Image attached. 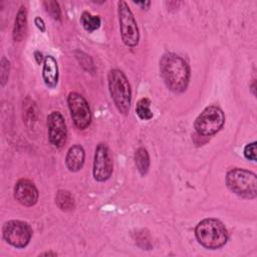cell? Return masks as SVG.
<instances>
[{
    "mask_svg": "<svg viewBox=\"0 0 257 257\" xmlns=\"http://www.w3.org/2000/svg\"><path fill=\"white\" fill-rule=\"evenodd\" d=\"M160 71L167 87L174 92H183L189 83L190 68L187 62L175 53H167L160 60Z\"/></svg>",
    "mask_w": 257,
    "mask_h": 257,
    "instance_id": "obj_1",
    "label": "cell"
},
{
    "mask_svg": "<svg viewBox=\"0 0 257 257\" xmlns=\"http://www.w3.org/2000/svg\"><path fill=\"white\" fill-rule=\"evenodd\" d=\"M196 237L200 244L209 249H217L226 244L228 240L227 229L217 219H205L195 229Z\"/></svg>",
    "mask_w": 257,
    "mask_h": 257,
    "instance_id": "obj_2",
    "label": "cell"
},
{
    "mask_svg": "<svg viewBox=\"0 0 257 257\" xmlns=\"http://www.w3.org/2000/svg\"><path fill=\"white\" fill-rule=\"evenodd\" d=\"M108 87L117 110L121 114L126 115L131 107L132 91L130 83L122 71L118 69H112L109 71Z\"/></svg>",
    "mask_w": 257,
    "mask_h": 257,
    "instance_id": "obj_3",
    "label": "cell"
},
{
    "mask_svg": "<svg viewBox=\"0 0 257 257\" xmlns=\"http://www.w3.org/2000/svg\"><path fill=\"white\" fill-rule=\"evenodd\" d=\"M228 188L236 195L245 199L257 196V177L254 173L244 169H233L226 177Z\"/></svg>",
    "mask_w": 257,
    "mask_h": 257,
    "instance_id": "obj_4",
    "label": "cell"
},
{
    "mask_svg": "<svg viewBox=\"0 0 257 257\" xmlns=\"http://www.w3.org/2000/svg\"><path fill=\"white\" fill-rule=\"evenodd\" d=\"M225 115L221 108L215 105L206 107L195 120V128L202 136L216 134L223 126Z\"/></svg>",
    "mask_w": 257,
    "mask_h": 257,
    "instance_id": "obj_5",
    "label": "cell"
},
{
    "mask_svg": "<svg viewBox=\"0 0 257 257\" xmlns=\"http://www.w3.org/2000/svg\"><path fill=\"white\" fill-rule=\"evenodd\" d=\"M118 21L119 29L123 43L126 46L134 47L139 43V29L134 15L124 1H118Z\"/></svg>",
    "mask_w": 257,
    "mask_h": 257,
    "instance_id": "obj_6",
    "label": "cell"
},
{
    "mask_svg": "<svg viewBox=\"0 0 257 257\" xmlns=\"http://www.w3.org/2000/svg\"><path fill=\"white\" fill-rule=\"evenodd\" d=\"M2 233L3 238L10 245L16 248H23L29 243L32 230L27 223L18 220H12L4 224Z\"/></svg>",
    "mask_w": 257,
    "mask_h": 257,
    "instance_id": "obj_7",
    "label": "cell"
},
{
    "mask_svg": "<svg viewBox=\"0 0 257 257\" xmlns=\"http://www.w3.org/2000/svg\"><path fill=\"white\" fill-rule=\"evenodd\" d=\"M67 103L75 126L79 130L87 127L91 121V113L83 96L76 92H70L67 97Z\"/></svg>",
    "mask_w": 257,
    "mask_h": 257,
    "instance_id": "obj_8",
    "label": "cell"
},
{
    "mask_svg": "<svg viewBox=\"0 0 257 257\" xmlns=\"http://www.w3.org/2000/svg\"><path fill=\"white\" fill-rule=\"evenodd\" d=\"M112 173V159L108 148L99 144L95 149L93 161V177L98 182L109 179Z\"/></svg>",
    "mask_w": 257,
    "mask_h": 257,
    "instance_id": "obj_9",
    "label": "cell"
},
{
    "mask_svg": "<svg viewBox=\"0 0 257 257\" xmlns=\"http://www.w3.org/2000/svg\"><path fill=\"white\" fill-rule=\"evenodd\" d=\"M47 126L50 143L56 148L63 147L67 138V130L62 114L59 111L50 112L47 116Z\"/></svg>",
    "mask_w": 257,
    "mask_h": 257,
    "instance_id": "obj_10",
    "label": "cell"
},
{
    "mask_svg": "<svg viewBox=\"0 0 257 257\" xmlns=\"http://www.w3.org/2000/svg\"><path fill=\"white\" fill-rule=\"evenodd\" d=\"M14 197L23 206L31 207L37 202L38 191L31 181L21 179L15 185Z\"/></svg>",
    "mask_w": 257,
    "mask_h": 257,
    "instance_id": "obj_11",
    "label": "cell"
},
{
    "mask_svg": "<svg viewBox=\"0 0 257 257\" xmlns=\"http://www.w3.org/2000/svg\"><path fill=\"white\" fill-rule=\"evenodd\" d=\"M42 77L48 87H55L58 81V66L56 60L48 55L44 59Z\"/></svg>",
    "mask_w": 257,
    "mask_h": 257,
    "instance_id": "obj_12",
    "label": "cell"
},
{
    "mask_svg": "<svg viewBox=\"0 0 257 257\" xmlns=\"http://www.w3.org/2000/svg\"><path fill=\"white\" fill-rule=\"evenodd\" d=\"M84 163V150L81 146H72L66 155L65 164L69 171L77 172L79 171Z\"/></svg>",
    "mask_w": 257,
    "mask_h": 257,
    "instance_id": "obj_13",
    "label": "cell"
},
{
    "mask_svg": "<svg viewBox=\"0 0 257 257\" xmlns=\"http://www.w3.org/2000/svg\"><path fill=\"white\" fill-rule=\"evenodd\" d=\"M27 28V11L24 6H21L17 12L14 29L13 38L15 41H21L25 35Z\"/></svg>",
    "mask_w": 257,
    "mask_h": 257,
    "instance_id": "obj_14",
    "label": "cell"
},
{
    "mask_svg": "<svg viewBox=\"0 0 257 257\" xmlns=\"http://www.w3.org/2000/svg\"><path fill=\"white\" fill-rule=\"evenodd\" d=\"M55 203L62 211H70L74 208V199L72 195L65 190H59L56 193Z\"/></svg>",
    "mask_w": 257,
    "mask_h": 257,
    "instance_id": "obj_15",
    "label": "cell"
},
{
    "mask_svg": "<svg viewBox=\"0 0 257 257\" xmlns=\"http://www.w3.org/2000/svg\"><path fill=\"white\" fill-rule=\"evenodd\" d=\"M135 162L137 169L139 170L141 175H146L150 167V158L147 150H145L144 148L138 149L135 154Z\"/></svg>",
    "mask_w": 257,
    "mask_h": 257,
    "instance_id": "obj_16",
    "label": "cell"
},
{
    "mask_svg": "<svg viewBox=\"0 0 257 257\" xmlns=\"http://www.w3.org/2000/svg\"><path fill=\"white\" fill-rule=\"evenodd\" d=\"M80 22L83 26V28L88 31L92 32L99 28L100 26V18L95 15H91L88 12H83L80 17Z\"/></svg>",
    "mask_w": 257,
    "mask_h": 257,
    "instance_id": "obj_17",
    "label": "cell"
},
{
    "mask_svg": "<svg viewBox=\"0 0 257 257\" xmlns=\"http://www.w3.org/2000/svg\"><path fill=\"white\" fill-rule=\"evenodd\" d=\"M151 106V100L147 97L141 98L136 105V112L139 115V117L143 120H148L153 117V112L150 108Z\"/></svg>",
    "mask_w": 257,
    "mask_h": 257,
    "instance_id": "obj_18",
    "label": "cell"
},
{
    "mask_svg": "<svg viewBox=\"0 0 257 257\" xmlns=\"http://www.w3.org/2000/svg\"><path fill=\"white\" fill-rule=\"evenodd\" d=\"M43 5L45 7L46 12L55 20H60V8L59 5L56 1H52V0H48V1H44Z\"/></svg>",
    "mask_w": 257,
    "mask_h": 257,
    "instance_id": "obj_19",
    "label": "cell"
},
{
    "mask_svg": "<svg viewBox=\"0 0 257 257\" xmlns=\"http://www.w3.org/2000/svg\"><path fill=\"white\" fill-rule=\"evenodd\" d=\"M9 61L3 56L1 59V84L5 85L9 75Z\"/></svg>",
    "mask_w": 257,
    "mask_h": 257,
    "instance_id": "obj_20",
    "label": "cell"
},
{
    "mask_svg": "<svg viewBox=\"0 0 257 257\" xmlns=\"http://www.w3.org/2000/svg\"><path fill=\"white\" fill-rule=\"evenodd\" d=\"M244 155L246 159L255 162L256 161V143L253 142L251 144H248L244 149Z\"/></svg>",
    "mask_w": 257,
    "mask_h": 257,
    "instance_id": "obj_21",
    "label": "cell"
},
{
    "mask_svg": "<svg viewBox=\"0 0 257 257\" xmlns=\"http://www.w3.org/2000/svg\"><path fill=\"white\" fill-rule=\"evenodd\" d=\"M36 26L38 29H40V31L44 32L45 31V24H44V21L40 18V17H36L35 20H34Z\"/></svg>",
    "mask_w": 257,
    "mask_h": 257,
    "instance_id": "obj_22",
    "label": "cell"
},
{
    "mask_svg": "<svg viewBox=\"0 0 257 257\" xmlns=\"http://www.w3.org/2000/svg\"><path fill=\"white\" fill-rule=\"evenodd\" d=\"M137 5H140L143 9H145V8H148L149 6H150V4H151V2L150 1H146V2H135Z\"/></svg>",
    "mask_w": 257,
    "mask_h": 257,
    "instance_id": "obj_23",
    "label": "cell"
},
{
    "mask_svg": "<svg viewBox=\"0 0 257 257\" xmlns=\"http://www.w3.org/2000/svg\"><path fill=\"white\" fill-rule=\"evenodd\" d=\"M34 55H35V59H36V62L40 64V63H41V61H42V54H41L40 52L36 51V52L34 53Z\"/></svg>",
    "mask_w": 257,
    "mask_h": 257,
    "instance_id": "obj_24",
    "label": "cell"
}]
</instances>
